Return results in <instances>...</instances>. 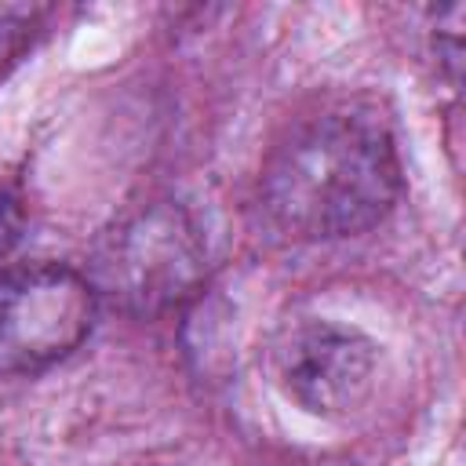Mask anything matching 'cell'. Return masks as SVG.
<instances>
[{"instance_id":"2","label":"cell","mask_w":466,"mask_h":466,"mask_svg":"<svg viewBox=\"0 0 466 466\" xmlns=\"http://www.w3.org/2000/svg\"><path fill=\"white\" fill-rule=\"evenodd\" d=\"M211 269L200 218L157 197L116 215L95 240L87 280L98 302L127 317H164L193 302Z\"/></svg>"},{"instance_id":"6","label":"cell","mask_w":466,"mask_h":466,"mask_svg":"<svg viewBox=\"0 0 466 466\" xmlns=\"http://www.w3.org/2000/svg\"><path fill=\"white\" fill-rule=\"evenodd\" d=\"M36 15L40 11H33V7H0V58L18 51L25 29H33Z\"/></svg>"},{"instance_id":"1","label":"cell","mask_w":466,"mask_h":466,"mask_svg":"<svg viewBox=\"0 0 466 466\" xmlns=\"http://www.w3.org/2000/svg\"><path fill=\"white\" fill-rule=\"evenodd\" d=\"M400 197V160L382 120L353 109L291 127L266 157L258 200L295 240H339L379 226Z\"/></svg>"},{"instance_id":"5","label":"cell","mask_w":466,"mask_h":466,"mask_svg":"<svg viewBox=\"0 0 466 466\" xmlns=\"http://www.w3.org/2000/svg\"><path fill=\"white\" fill-rule=\"evenodd\" d=\"M22 229H25V211L18 204L15 193L0 189V266L11 258V251L18 248L22 240Z\"/></svg>"},{"instance_id":"4","label":"cell","mask_w":466,"mask_h":466,"mask_svg":"<svg viewBox=\"0 0 466 466\" xmlns=\"http://www.w3.org/2000/svg\"><path fill=\"white\" fill-rule=\"evenodd\" d=\"M375 342L339 320H299L273 342V379L288 400L320 419L353 415L375 390Z\"/></svg>"},{"instance_id":"3","label":"cell","mask_w":466,"mask_h":466,"mask_svg":"<svg viewBox=\"0 0 466 466\" xmlns=\"http://www.w3.org/2000/svg\"><path fill=\"white\" fill-rule=\"evenodd\" d=\"M87 273L33 262L0 277V375H33L66 360L95 328Z\"/></svg>"}]
</instances>
